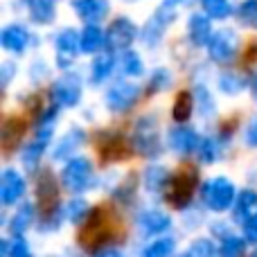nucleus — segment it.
I'll return each instance as SVG.
<instances>
[{"mask_svg": "<svg viewBox=\"0 0 257 257\" xmlns=\"http://www.w3.org/2000/svg\"><path fill=\"white\" fill-rule=\"evenodd\" d=\"M81 95H84V79H81V75L75 70H66L50 86V102L59 108L79 106Z\"/></svg>", "mask_w": 257, "mask_h": 257, "instance_id": "obj_5", "label": "nucleus"}, {"mask_svg": "<svg viewBox=\"0 0 257 257\" xmlns=\"http://www.w3.org/2000/svg\"><path fill=\"white\" fill-rule=\"evenodd\" d=\"M246 246L248 241L244 239V235H226L223 239H219V257H246Z\"/></svg>", "mask_w": 257, "mask_h": 257, "instance_id": "obj_31", "label": "nucleus"}, {"mask_svg": "<svg viewBox=\"0 0 257 257\" xmlns=\"http://www.w3.org/2000/svg\"><path fill=\"white\" fill-rule=\"evenodd\" d=\"M136 154L145 156V158H158L163 154V140H160V126H158V117L154 113L142 115L136 122V131H133V140H131Z\"/></svg>", "mask_w": 257, "mask_h": 257, "instance_id": "obj_4", "label": "nucleus"}, {"mask_svg": "<svg viewBox=\"0 0 257 257\" xmlns=\"http://www.w3.org/2000/svg\"><path fill=\"white\" fill-rule=\"evenodd\" d=\"M140 36V30L133 23V18L128 16H117L115 21H111V25L106 27V50L108 52L122 54L126 50H131V45L136 43V39Z\"/></svg>", "mask_w": 257, "mask_h": 257, "instance_id": "obj_9", "label": "nucleus"}, {"mask_svg": "<svg viewBox=\"0 0 257 257\" xmlns=\"http://www.w3.org/2000/svg\"><path fill=\"white\" fill-rule=\"evenodd\" d=\"M52 45L57 54V68L68 70L81 52V32H77L75 27H61L52 36Z\"/></svg>", "mask_w": 257, "mask_h": 257, "instance_id": "obj_10", "label": "nucleus"}, {"mask_svg": "<svg viewBox=\"0 0 257 257\" xmlns=\"http://www.w3.org/2000/svg\"><path fill=\"white\" fill-rule=\"evenodd\" d=\"M194 111H196L194 93H192V90H183V93L176 97L174 108H172L174 122H176V124H187V122H190V117L194 115Z\"/></svg>", "mask_w": 257, "mask_h": 257, "instance_id": "obj_26", "label": "nucleus"}, {"mask_svg": "<svg viewBox=\"0 0 257 257\" xmlns=\"http://www.w3.org/2000/svg\"><path fill=\"white\" fill-rule=\"evenodd\" d=\"M106 48V30L99 25H84L81 30V52L84 54H99Z\"/></svg>", "mask_w": 257, "mask_h": 257, "instance_id": "obj_23", "label": "nucleus"}, {"mask_svg": "<svg viewBox=\"0 0 257 257\" xmlns=\"http://www.w3.org/2000/svg\"><path fill=\"white\" fill-rule=\"evenodd\" d=\"M27 192V181L18 169L7 167L0 174V203L5 208H12V205H18L23 201Z\"/></svg>", "mask_w": 257, "mask_h": 257, "instance_id": "obj_11", "label": "nucleus"}, {"mask_svg": "<svg viewBox=\"0 0 257 257\" xmlns=\"http://www.w3.org/2000/svg\"><path fill=\"white\" fill-rule=\"evenodd\" d=\"M201 140H203V136H199V131H194V128L187 126V124H176L167 136L169 149L178 156L196 154L201 147Z\"/></svg>", "mask_w": 257, "mask_h": 257, "instance_id": "obj_14", "label": "nucleus"}, {"mask_svg": "<svg viewBox=\"0 0 257 257\" xmlns=\"http://www.w3.org/2000/svg\"><path fill=\"white\" fill-rule=\"evenodd\" d=\"M36 217H39V212H34V203L32 201H21L16 205V212L12 214V219L7 223L9 237H23L36 223Z\"/></svg>", "mask_w": 257, "mask_h": 257, "instance_id": "obj_18", "label": "nucleus"}, {"mask_svg": "<svg viewBox=\"0 0 257 257\" xmlns=\"http://www.w3.org/2000/svg\"><path fill=\"white\" fill-rule=\"evenodd\" d=\"M59 181L61 187L68 190L70 194H84L90 187H95L97 178H95V167L93 160L86 158V156H75L63 165L61 174H59Z\"/></svg>", "mask_w": 257, "mask_h": 257, "instance_id": "obj_1", "label": "nucleus"}, {"mask_svg": "<svg viewBox=\"0 0 257 257\" xmlns=\"http://www.w3.org/2000/svg\"><path fill=\"white\" fill-rule=\"evenodd\" d=\"M169 178H172V172L167 167H163V165H149L145 169V174H142V185L151 194H163Z\"/></svg>", "mask_w": 257, "mask_h": 257, "instance_id": "obj_21", "label": "nucleus"}, {"mask_svg": "<svg viewBox=\"0 0 257 257\" xmlns=\"http://www.w3.org/2000/svg\"><path fill=\"white\" fill-rule=\"evenodd\" d=\"M176 257H219V248L208 237H196V239H192L190 246Z\"/></svg>", "mask_w": 257, "mask_h": 257, "instance_id": "obj_32", "label": "nucleus"}, {"mask_svg": "<svg viewBox=\"0 0 257 257\" xmlns=\"http://www.w3.org/2000/svg\"><path fill=\"white\" fill-rule=\"evenodd\" d=\"M93 257H124V253H122L120 248H115V246H104V248H99Z\"/></svg>", "mask_w": 257, "mask_h": 257, "instance_id": "obj_40", "label": "nucleus"}, {"mask_svg": "<svg viewBox=\"0 0 257 257\" xmlns=\"http://www.w3.org/2000/svg\"><path fill=\"white\" fill-rule=\"evenodd\" d=\"M176 16H178V9L160 3L158 7H156V12L149 16V21L140 27V41L147 48H158V45L163 43V36L167 34L172 23L176 21Z\"/></svg>", "mask_w": 257, "mask_h": 257, "instance_id": "obj_6", "label": "nucleus"}, {"mask_svg": "<svg viewBox=\"0 0 257 257\" xmlns=\"http://www.w3.org/2000/svg\"><path fill=\"white\" fill-rule=\"evenodd\" d=\"M117 61H120V54L115 52H99L97 57H93V61H90V75H88V81L93 86H99L104 84V81L111 79V75L115 72L117 68Z\"/></svg>", "mask_w": 257, "mask_h": 257, "instance_id": "obj_19", "label": "nucleus"}, {"mask_svg": "<svg viewBox=\"0 0 257 257\" xmlns=\"http://www.w3.org/2000/svg\"><path fill=\"white\" fill-rule=\"evenodd\" d=\"M239 43H241V39L235 30H230V27H219V30H214L212 39H210L205 50H208V57L212 63H217V66H228V63H232L237 59Z\"/></svg>", "mask_w": 257, "mask_h": 257, "instance_id": "obj_7", "label": "nucleus"}, {"mask_svg": "<svg viewBox=\"0 0 257 257\" xmlns=\"http://www.w3.org/2000/svg\"><path fill=\"white\" fill-rule=\"evenodd\" d=\"M241 235H244V239L248 241V244L257 246V210L248 219H244V223H241Z\"/></svg>", "mask_w": 257, "mask_h": 257, "instance_id": "obj_37", "label": "nucleus"}, {"mask_svg": "<svg viewBox=\"0 0 257 257\" xmlns=\"http://www.w3.org/2000/svg\"><path fill=\"white\" fill-rule=\"evenodd\" d=\"M250 90H253V97H255V102H257V72H255L253 81H250Z\"/></svg>", "mask_w": 257, "mask_h": 257, "instance_id": "obj_42", "label": "nucleus"}, {"mask_svg": "<svg viewBox=\"0 0 257 257\" xmlns=\"http://www.w3.org/2000/svg\"><path fill=\"white\" fill-rule=\"evenodd\" d=\"M18 72L16 63L14 61H3V66H0V84H3V88H7L9 81L14 79V75Z\"/></svg>", "mask_w": 257, "mask_h": 257, "instance_id": "obj_38", "label": "nucleus"}, {"mask_svg": "<svg viewBox=\"0 0 257 257\" xmlns=\"http://www.w3.org/2000/svg\"><path fill=\"white\" fill-rule=\"evenodd\" d=\"M250 81H253V79H248L244 72L226 70V72H221V75H219L217 86H219V90H221L223 95H239V93H244V90L248 88Z\"/></svg>", "mask_w": 257, "mask_h": 257, "instance_id": "obj_24", "label": "nucleus"}, {"mask_svg": "<svg viewBox=\"0 0 257 257\" xmlns=\"http://www.w3.org/2000/svg\"><path fill=\"white\" fill-rule=\"evenodd\" d=\"M241 25H248L257 30V0H241V5L235 9Z\"/></svg>", "mask_w": 257, "mask_h": 257, "instance_id": "obj_36", "label": "nucleus"}, {"mask_svg": "<svg viewBox=\"0 0 257 257\" xmlns=\"http://www.w3.org/2000/svg\"><path fill=\"white\" fill-rule=\"evenodd\" d=\"M250 257H257V248H255V250H253V255H250Z\"/></svg>", "mask_w": 257, "mask_h": 257, "instance_id": "obj_44", "label": "nucleus"}, {"mask_svg": "<svg viewBox=\"0 0 257 257\" xmlns=\"http://www.w3.org/2000/svg\"><path fill=\"white\" fill-rule=\"evenodd\" d=\"M169 86H172V72L167 68H156L149 75V79H147L145 90H147V95H158L163 90H167Z\"/></svg>", "mask_w": 257, "mask_h": 257, "instance_id": "obj_35", "label": "nucleus"}, {"mask_svg": "<svg viewBox=\"0 0 257 257\" xmlns=\"http://www.w3.org/2000/svg\"><path fill=\"white\" fill-rule=\"evenodd\" d=\"M194 102H196V113H199L203 120H210V117L217 115V102H214L212 93L205 88L203 84H199L194 90Z\"/></svg>", "mask_w": 257, "mask_h": 257, "instance_id": "obj_30", "label": "nucleus"}, {"mask_svg": "<svg viewBox=\"0 0 257 257\" xmlns=\"http://www.w3.org/2000/svg\"><path fill=\"white\" fill-rule=\"evenodd\" d=\"M117 70L122 72L124 79H140V77H145V63H142L140 54L136 50H126V52L120 54Z\"/></svg>", "mask_w": 257, "mask_h": 257, "instance_id": "obj_25", "label": "nucleus"}, {"mask_svg": "<svg viewBox=\"0 0 257 257\" xmlns=\"http://www.w3.org/2000/svg\"><path fill=\"white\" fill-rule=\"evenodd\" d=\"M124 3H140V0H124Z\"/></svg>", "mask_w": 257, "mask_h": 257, "instance_id": "obj_43", "label": "nucleus"}, {"mask_svg": "<svg viewBox=\"0 0 257 257\" xmlns=\"http://www.w3.org/2000/svg\"><path fill=\"white\" fill-rule=\"evenodd\" d=\"M223 149H226V147L219 140V136H205L203 140H201V147H199V151H196V156H199V160L203 165H212L221 158Z\"/></svg>", "mask_w": 257, "mask_h": 257, "instance_id": "obj_28", "label": "nucleus"}, {"mask_svg": "<svg viewBox=\"0 0 257 257\" xmlns=\"http://www.w3.org/2000/svg\"><path fill=\"white\" fill-rule=\"evenodd\" d=\"M70 9L84 25H99V21H104L111 12V3L108 0H70Z\"/></svg>", "mask_w": 257, "mask_h": 257, "instance_id": "obj_16", "label": "nucleus"}, {"mask_svg": "<svg viewBox=\"0 0 257 257\" xmlns=\"http://www.w3.org/2000/svg\"><path fill=\"white\" fill-rule=\"evenodd\" d=\"M140 257H176V237L163 235L140 250Z\"/></svg>", "mask_w": 257, "mask_h": 257, "instance_id": "obj_27", "label": "nucleus"}, {"mask_svg": "<svg viewBox=\"0 0 257 257\" xmlns=\"http://www.w3.org/2000/svg\"><path fill=\"white\" fill-rule=\"evenodd\" d=\"M136 223H138V230L145 237H163L172 228V217L158 208H147L138 212Z\"/></svg>", "mask_w": 257, "mask_h": 257, "instance_id": "obj_13", "label": "nucleus"}, {"mask_svg": "<svg viewBox=\"0 0 257 257\" xmlns=\"http://www.w3.org/2000/svg\"><path fill=\"white\" fill-rule=\"evenodd\" d=\"M0 257H34V255H32V248L25 237H12V239H3Z\"/></svg>", "mask_w": 257, "mask_h": 257, "instance_id": "obj_34", "label": "nucleus"}, {"mask_svg": "<svg viewBox=\"0 0 257 257\" xmlns=\"http://www.w3.org/2000/svg\"><path fill=\"white\" fill-rule=\"evenodd\" d=\"M0 45H3L5 52L21 57V54L27 52L30 45H34V36L23 23H9L0 32Z\"/></svg>", "mask_w": 257, "mask_h": 257, "instance_id": "obj_12", "label": "nucleus"}, {"mask_svg": "<svg viewBox=\"0 0 257 257\" xmlns=\"http://www.w3.org/2000/svg\"><path fill=\"white\" fill-rule=\"evenodd\" d=\"M257 210V190L253 187H246V190H239L235 199V205H232L230 214H232V221H239L244 223V219H248Z\"/></svg>", "mask_w": 257, "mask_h": 257, "instance_id": "obj_22", "label": "nucleus"}, {"mask_svg": "<svg viewBox=\"0 0 257 257\" xmlns=\"http://www.w3.org/2000/svg\"><path fill=\"white\" fill-rule=\"evenodd\" d=\"M199 190V176H196L194 169H183V172L172 174L167 187H165L163 196L167 199L169 205H174L176 210H190L194 194Z\"/></svg>", "mask_w": 257, "mask_h": 257, "instance_id": "obj_3", "label": "nucleus"}, {"mask_svg": "<svg viewBox=\"0 0 257 257\" xmlns=\"http://www.w3.org/2000/svg\"><path fill=\"white\" fill-rule=\"evenodd\" d=\"M244 142H246V147H250V149H257V117H253V120L246 124Z\"/></svg>", "mask_w": 257, "mask_h": 257, "instance_id": "obj_39", "label": "nucleus"}, {"mask_svg": "<svg viewBox=\"0 0 257 257\" xmlns=\"http://www.w3.org/2000/svg\"><path fill=\"white\" fill-rule=\"evenodd\" d=\"M201 9L212 21H226L235 14V7H232L230 0H201Z\"/></svg>", "mask_w": 257, "mask_h": 257, "instance_id": "obj_33", "label": "nucleus"}, {"mask_svg": "<svg viewBox=\"0 0 257 257\" xmlns=\"http://www.w3.org/2000/svg\"><path fill=\"white\" fill-rule=\"evenodd\" d=\"M214 34V27H212V18L208 14H190L187 18V39L194 48H208L210 39Z\"/></svg>", "mask_w": 257, "mask_h": 257, "instance_id": "obj_17", "label": "nucleus"}, {"mask_svg": "<svg viewBox=\"0 0 257 257\" xmlns=\"http://www.w3.org/2000/svg\"><path fill=\"white\" fill-rule=\"evenodd\" d=\"M165 5H169V7L174 9H183V7H192V5L201 3V0H163Z\"/></svg>", "mask_w": 257, "mask_h": 257, "instance_id": "obj_41", "label": "nucleus"}, {"mask_svg": "<svg viewBox=\"0 0 257 257\" xmlns=\"http://www.w3.org/2000/svg\"><path fill=\"white\" fill-rule=\"evenodd\" d=\"M86 131L81 126H70L57 142H54V149H52V160L57 163H68L70 158H75V154L84 147L86 142Z\"/></svg>", "mask_w": 257, "mask_h": 257, "instance_id": "obj_15", "label": "nucleus"}, {"mask_svg": "<svg viewBox=\"0 0 257 257\" xmlns=\"http://www.w3.org/2000/svg\"><path fill=\"white\" fill-rule=\"evenodd\" d=\"M237 187L228 176H214L201 185V203L210 210V212H228L232 210L237 199Z\"/></svg>", "mask_w": 257, "mask_h": 257, "instance_id": "obj_2", "label": "nucleus"}, {"mask_svg": "<svg viewBox=\"0 0 257 257\" xmlns=\"http://www.w3.org/2000/svg\"><path fill=\"white\" fill-rule=\"evenodd\" d=\"M90 212H93V210H90V203L84 199V196H72V199L63 205V219L70 223L86 221Z\"/></svg>", "mask_w": 257, "mask_h": 257, "instance_id": "obj_29", "label": "nucleus"}, {"mask_svg": "<svg viewBox=\"0 0 257 257\" xmlns=\"http://www.w3.org/2000/svg\"><path fill=\"white\" fill-rule=\"evenodd\" d=\"M34 25H52L57 18V0H23Z\"/></svg>", "mask_w": 257, "mask_h": 257, "instance_id": "obj_20", "label": "nucleus"}, {"mask_svg": "<svg viewBox=\"0 0 257 257\" xmlns=\"http://www.w3.org/2000/svg\"><path fill=\"white\" fill-rule=\"evenodd\" d=\"M142 88L131 79H117L104 93V104L111 113H126L138 104Z\"/></svg>", "mask_w": 257, "mask_h": 257, "instance_id": "obj_8", "label": "nucleus"}]
</instances>
